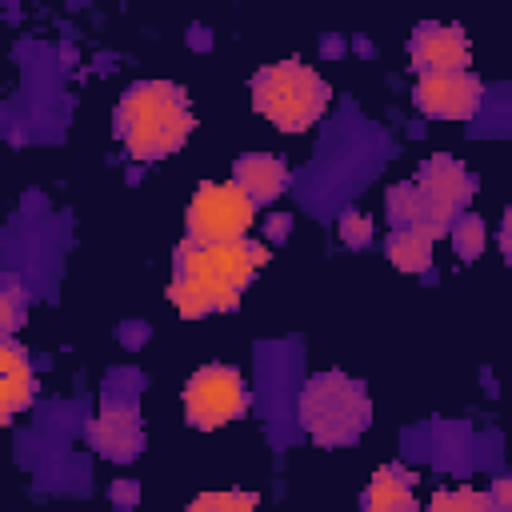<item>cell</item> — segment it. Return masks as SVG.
I'll return each instance as SVG.
<instances>
[{
    "mask_svg": "<svg viewBox=\"0 0 512 512\" xmlns=\"http://www.w3.org/2000/svg\"><path fill=\"white\" fill-rule=\"evenodd\" d=\"M268 260L264 244L224 240V244H184L176 248V272L168 284V300L180 316L196 320L204 312H232L240 304V292L256 276V268Z\"/></svg>",
    "mask_w": 512,
    "mask_h": 512,
    "instance_id": "6da1fadb",
    "label": "cell"
},
{
    "mask_svg": "<svg viewBox=\"0 0 512 512\" xmlns=\"http://www.w3.org/2000/svg\"><path fill=\"white\" fill-rule=\"evenodd\" d=\"M116 136L132 160H160L184 148L196 128L192 100L172 80H140L116 100Z\"/></svg>",
    "mask_w": 512,
    "mask_h": 512,
    "instance_id": "7a4b0ae2",
    "label": "cell"
},
{
    "mask_svg": "<svg viewBox=\"0 0 512 512\" xmlns=\"http://www.w3.org/2000/svg\"><path fill=\"white\" fill-rule=\"evenodd\" d=\"M300 424L320 448H340L372 424V400L360 380L328 368L300 388Z\"/></svg>",
    "mask_w": 512,
    "mask_h": 512,
    "instance_id": "3957f363",
    "label": "cell"
},
{
    "mask_svg": "<svg viewBox=\"0 0 512 512\" xmlns=\"http://www.w3.org/2000/svg\"><path fill=\"white\" fill-rule=\"evenodd\" d=\"M328 100H332L328 80L300 60H280L252 76V108L280 132L312 128L324 116Z\"/></svg>",
    "mask_w": 512,
    "mask_h": 512,
    "instance_id": "277c9868",
    "label": "cell"
},
{
    "mask_svg": "<svg viewBox=\"0 0 512 512\" xmlns=\"http://www.w3.org/2000/svg\"><path fill=\"white\" fill-rule=\"evenodd\" d=\"M256 224V200L236 184V180H208L196 188L188 212H184V232L192 244H224V240H244Z\"/></svg>",
    "mask_w": 512,
    "mask_h": 512,
    "instance_id": "5b68a950",
    "label": "cell"
},
{
    "mask_svg": "<svg viewBox=\"0 0 512 512\" xmlns=\"http://www.w3.org/2000/svg\"><path fill=\"white\" fill-rule=\"evenodd\" d=\"M248 412V384L232 364H204L184 384V420L192 428H224Z\"/></svg>",
    "mask_w": 512,
    "mask_h": 512,
    "instance_id": "8992f818",
    "label": "cell"
},
{
    "mask_svg": "<svg viewBox=\"0 0 512 512\" xmlns=\"http://www.w3.org/2000/svg\"><path fill=\"white\" fill-rule=\"evenodd\" d=\"M416 188H420V228H428L432 236H444L448 224L460 216V208L472 200V176L464 172V164L456 156H428L424 168L416 172Z\"/></svg>",
    "mask_w": 512,
    "mask_h": 512,
    "instance_id": "52a82bcc",
    "label": "cell"
},
{
    "mask_svg": "<svg viewBox=\"0 0 512 512\" xmlns=\"http://www.w3.org/2000/svg\"><path fill=\"white\" fill-rule=\"evenodd\" d=\"M480 80L460 68V72H420L416 88H412V100L424 116L432 120H472L476 108H480Z\"/></svg>",
    "mask_w": 512,
    "mask_h": 512,
    "instance_id": "ba28073f",
    "label": "cell"
},
{
    "mask_svg": "<svg viewBox=\"0 0 512 512\" xmlns=\"http://www.w3.org/2000/svg\"><path fill=\"white\" fill-rule=\"evenodd\" d=\"M408 52H412V64L420 72H460L472 60L464 28L460 24H436V20H428L412 32Z\"/></svg>",
    "mask_w": 512,
    "mask_h": 512,
    "instance_id": "9c48e42d",
    "label": "cell"
},
{
    "mask_svg": "<svg viewBox=\"0 0 512 512\" xmlns=\"http://www.w3.org/2000/svg\"><path fill=\"white\" fill-rule=\"evenodd\" d=\"M88 440H92V448H96L104 460L124 464V460L140 456V448H144V428H140V416H136L132 408H104V412L88 424Z\"/></svg>",
    "mask_w": 512,
    "mask_h": 512,
    "instance_id": "30bf717a",
    "label": "cell"
},
{
    "mask_svg": "<svg viewBox=\"0 0 512 512\" xmlns=\"http://www.w3.org/2000/svg\"><path fill=\"white\" fill-rule=\"evenodd\" d=\"M36 396V376L28 352L8 336L0 344V416L12 420L20 408H28Z\"/></svg>",
    "mask_w": 512,
    "mask_h": 512,
    "instance_id": "8fae6325",
    "label": "cell"
},
{
    "mask_svg": "<svg viewBox=\"0 0 512 512\" xmlns=\"http://www.w3.org/2000/svg\"><path fill=\"white\" fill-rule=\"evenodd\" d=\"M232 180L256 200V204H272L284 188H288V164L276 152H244L232 168Z\"/></svg>",
    "mask_w": 512,
    "mask_h": 512,
    "instance_id": "7c38bea8",
    "label": "cell"
},
{
    "mask_svg": "<svg viewBox=\"0 0 512 512\" xmlns=\"http://www.w3.org/2000/svg\"><path fill=\"white\" fill-rule=\"evenodd\" d=\"M364 508L368 512H412L416 508V476L404 472L400 464L376 468V476L364 488Z\"/></svg>",
    "mask_w": 512,
    "mask_h": 512,
    "instance_id": "4fadbf2b",
    "label": "cell"
},
{
    "mask_svg": "<svg viewBox=\"0 0 512 512\" xmlns=\"http://www.w3.org/2000/svg\"><path fill=\"white\" fill-rule=\"evenodd\" d=\"M432 244H436V236L428 228H420V224L396 228L388 236V260L400 272H424L432 264Z\"/></svg>",
    "mask_w": 512,
    "mask_h": 512,
    "instance_id": "5bb4252c",
    "label": "cell"
},
{
    "mask_svg": "<svg viewBox=\"0 0 512 512\" xmlns=\"http://www.w3.org/2000/svg\"><path fill=\"white\" fill-rule=\"evenodd\" d=\"M420 216H424V204H420L416 180L392 184V188H388V220H392L396 228H408V224H420Z\"/></svg>",
    "mask_w": 512,
    "mask_h": 512,
    "instance_id": "9a60e30c",
    "label": "cell"
},
{
    "mask_svg": "<svg viewBox=\"0 0 512 512\" xmlns=\"http://www.w3.org/2000/svg\"><path fill=\"white\" fill-rule=\"evenodd\" d=\"M428 508L432 512H484V508H492V496L476 492V488H452V492L444 488L428 500Z\"/></svg>",
    "mask_w": 512,
    "mask_h": 512,
    "instance_id": "2e32d148",
    "label": "cell"
},
{
    "mask_svg": "<svg viewBox=\"0 0 512 512\" xmlns=\"http://www.w3.org/2000/svg\"><path fill=\"white\" fill-rule=\"evenodd\" d=\"M452 248H456L460 260L480 256V248H484V220L480 216H456L452 220Z\"/></svg>",
    "mask_w": 512,
    "mask_h": 512,
    "instance_id": "e0dca14e",
    "label": "cell"
},
{
    "mask_svg": "<svg viewBox=\"0 0 512 512\" xmlns=\"http://www.w3.org/2000/svg\"><path fill=\"white\" fill-rule=\"evenodd\" d=\"M256 504V492H204L188 504V512H248Z\"/></svg>",
    "mask_w": 512,
    "mask_h": 512,
    "instance_id": "ac0fdd59",
    "label": "cell"
},
{
    "mask_svg": "<svg viewBox=\"0 0 512 512\" xmlns=\"http://www.w3.org/2000/svg\"><path fill=\"white\" fill-rule=\"evenodd\" d=\"M340 240H344L348 248H364V244L372 240V220L360 216V212H348V216L340 220Z\"/></svg>",
    "mask_w": 512,
    "mask_h": 512,
    "instance_id": "d6986e66",
    "label": "cell"
},
{
    "mask_svg": "<svg viewBox=\"0 0 512 512\" xmlns=\"http://www.w3.org/2000/svg\"><path fill=\"white\" fill-rule=\"evenodd\" d=\"M0 324H4V332H12L20 324V288L16 284H8L0 292Z\"/></svg>",
    "mask_w": 512,
    "mask_h": 512,
    "instance_id": "ffe728a7",
    "label": "cell"
},
{
    "mask_svg": "<svg viewBox=\"0 0 512 512\" xmlns=\"http://www.w3.org/2000/svg\"><path fill=\"white\" fill-rule=\"evenodd\" d=\"M492 508H512V476H500L492 480Z\"/></svg>",
    "mask_w": 512,
    "mask_h": 512,
    "instance_id": "44dd1931",
    "label": "cell"
},
{
    "mask_svg": "<svg viewBox=\"0 0 512 512\" xmlns=\"http://www.w3.org/2000/svg\"><path fill=\"white\" fill-rule=\"evenodd\" d=\"M500 252H504V264L512 268V204L504 208V224H500Z\"/></svg>",
    "mask_w": 512,
    "mask_h": 512,
    "instance_id": "7402d4cb",
    "label": "cell"
},
{
    "mask_svg": "<svg viewBox=\"0 0 512 512\" xmlns=\"http://www.w3.org/2000/svg\"><path fill=\"white\" fill-rule=\"evenodd\" d=\"M116 500H128V504H136V488H132V484H128V488L120 484V488H116Z\"/></svg>",
    "mask_w": 512,
    "mask_h": 512,
    "instance_id": "603a6c76",
    "label": "cell"
}]
</instances>
